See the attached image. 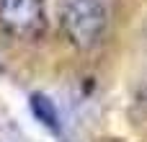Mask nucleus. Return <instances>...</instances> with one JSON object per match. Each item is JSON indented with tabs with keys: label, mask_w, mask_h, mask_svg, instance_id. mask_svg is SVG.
Masks as SVG:
<instances>
[{
	"label": "nucleus",
	"mask_w": 147,
	"mask_h": 142,
	"mask_svg": "<svg viewBox=\"0 0 147 142\" xmlns=\"http://www.w3.org/2000/svg\"><path fill=\"white\" fill-rule=\"evenodd\" d=\"M57 16L65 36L75 47L90 49L103 39L106 18H109L103 0H59Z\"/></svg>",
	"instance_id": "f257e3e1"
},
{
	"label": "nucleus",
	"mask_w": 147,
	"mask_h": 142,
	"mask_svg": "<svg viewBox=\"0 0 147 142\" xmlns=\"http://www.w3.org/2000/svg\"><path fill=\"white\" fill-rule=\"evenodd\" d=\"M28 106H31V114H34V119L41 124V127H47L52 135H62V122H59V111H57V106H54V101L47 96V93H31L28 96Z\"/></svg>",
	"instance_id": "7ed1b4c3"
},
{
	"label": "nucleus",
	"mask_w": 147,
	"mask_h": 142,
	"mask_svg": "<svg viewBox=\"0 0 147 142\" xmlns=\"http://www.w3.org/2000/svg\"><path fill=\"white\" fill-rule=\"evenodd\" d=\"M0 26L18 39H39L47 28L41 0H0Z\"/></svg>",
	"instance_id": "f03ea898"
}]
</instances>
